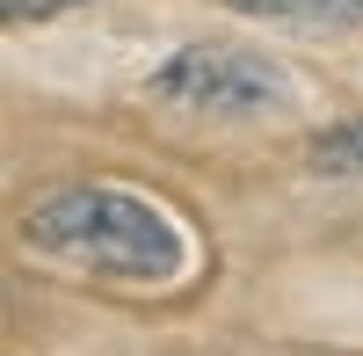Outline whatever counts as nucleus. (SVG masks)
I'll return each instance as SVG.
<instances>
[{
    "mask_svg": "<svg viewBox=\"0 0 363 356\" xmlns=\"http://www.w3.org/2000/svg\"><path fill=\"white\" fill-rule=\"evenodd\" d=\"M22 240L37 255H58L87 277L116 284H174L189 240L153 196L116 189V182H66L22 211Z\"/></svg>",
    "mask_w": 363,
    "mask_h": 356,
    "instance_id": "1",
    "label": "nucleus"
},
{
    "mask_svg": "<svg viewBox=\"0 0 363 356\" xmlns=\"http://www.w3.org/2000/svg\"><path fill=\"white\" fill-rule=\"evenodd\" d=\"M145 87L174 109H196V116H277L298 95L277 58L240 51V44H182L167 66H153Z\"/></svg>",
    "mask_w": 363,
    "mask_h": 356,
    "instance_id": "2",
    "label": "nucleus"
},
{
    "mask_svg": "<svg viewBox=\"0 0 363 356\" xmlns=\"http://www.w3.org/2000/svg\"><path fill=\"white\" fill-rule=\"evenodd\" d=\"M225 8L277 29H363V0H225Z\"/></svg>",
    "mask_w": 363,
    "mask_h": 356,
    "instance_id": "3",
    "label": "nucleus"
},
{
    "mask_svg": "<svg viewBox=\"0 0 363 356\" xmlns=\"http://www.w3.org/2000/svg\"><path fill=\"white\" fill-rule=\"evenodd\" d=\"M313 174H335V182H363V116H342L306 145Z\"/></svg>",
    "mask_w": 363,
    "mask_h": 356,
    "instance_id": "4",
    "label": "nucleus"
},
{
    "mask_svg": "<svg viewBox=\"0 0 363 356\" xmlns=\"http://www.w3.org/2000/svg\"><path fill=\"white\" fill-rule=\"evenodd\" d=\"M66 8H87V0H0L8 22H44V15H66Z\"/></svg>",
    "mask_w": 363,
    "mask_h": 356,
    "instance_id": "5",
    "label": "nucleus"
}]
</instances>
